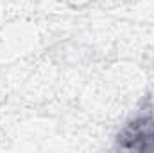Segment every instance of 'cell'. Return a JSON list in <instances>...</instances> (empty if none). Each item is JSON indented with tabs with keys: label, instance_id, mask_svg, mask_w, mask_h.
I'll return each instance as SVG.
<instances>
[{
	"label": "cell",
	"instance_id": "1",
	"mask_svg": "<svg viewBox=\"0 0 154 153\" xmlns=\"http://www.w3.org/2000/svg\"><path fill=\"white\" fill-rule=\"evenodd\" d=\"M116 144L129 151H154V117L131 121L118 133Z\"/></svg>",
	"mask_w": 154,
	"mask_h": 153
}]
</instances>
